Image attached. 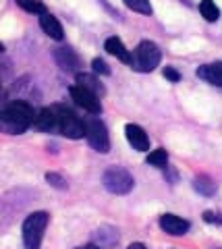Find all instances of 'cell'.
I'll use <instances>...</instances> for the list:
<instances>
[{
    "label": "cell",
    "instance_id": "cell-1",
    "mask_svg": "<svg viewBox=\"0 0 222 249\" xmlns=\"http://www.w3.org/2000/svg\"><path fill=\"white\" fill-rule=\"evenodd\" d=\"M35 112L27 102H11L4 110H0V131L9 135H19L34 124Z\"/></svg>",
    "mask_w": 222,
    "mask_h": 249
},
{
    "label": "cell",
    "instance_id": "cell-2",
    "mask_svg": "<svg viewBox=\"0 0 222 249\" xmlns=\"http://www.w3.org/2000/svg\"><path fill=\"white\" fill-rule=\"evenodd\" d=\"M46 227H48V212H34L23 222V243L27 249H40Z\"/></svg>",
    "mask_w": 222,
    "mask_h": 249
},
{
    "label": "cell",
    "instance_id": "cell-3",
    "mask_svg": "<svg viewBox=\"0 0 222 249\" xmlns=\"http://www.w3.org/2000/svg\"><path fill=\"white\" fill-rule=\"evenodd\" d=\"M160 58H162V52L158 46L154 42L143 40L131 54V67L139 73H150L160 65Z\"/></svg>",
    "mask_w": 222,
    "mask_h": 249
},
{
    "label": "cell",
    "instance_id": "cell-4",
    "mask_svg": "<svg viewBox=\"0 0 222 249\" xmlns=\"http://www.w3.org/2000/svg\"><path fill=\"white\" fill-rule=\"evenodd\" d=\"M56 119H58V131L68 139H81L85 137V124L73 110L65 106H54Z\"/></svg>",
    "mask_w": 222,
    "mask_h": 249
},
{
    "label": "cell",
    "instance_id": "cell-5",
    "mask_svg": "<svg viewBox=\"0 0 222 249\" xmlns=\"http://www.w3.org/2000/svg\"><path fill=\"white\" fill-rule=\"evenodd\" d=\"M102 183L114 196H125L133 189V177L129 170L120 168V166H110L106 173L102 175Z\"/></svg>",
    "mask_w": 222,
    "mask_h": 249
},
{
    "label": "cell",
    "instance_id": "cell-6",
    "mask_svg": "<svg viewBox=\"0 0 222 249\" xmlns=\"http://www.w3.org/2000/svg\"><path fill=\"white\" fill-rule=\"evenodd\" d=\"M83 124H85V137H87L89 145L100 154L108 152L110 150V139H108L106 124L98 119V116H87V119L83 121Z\"/></svg>",
    "mask_w": 222,
    "mask_h": 249
},
{
    "label": "cell",
    "instance_id": "cell-7",
    "mask_svg": "<svg viewBox=\"0 0 222 249\" xmlns=\"http://www.w3.org/2000/svg\"><path fill=\"white\" fill-rule=\"evenodd\" d=\"M68 93H71V98L83 108V110H87L91 114L102 112V104H100V100H98L100 96H96L94 91L81 88V85H73V88H68Z\"/></svg>",
    "mask_w": 222,
    "mask_h": 249
},
{
    "label": "cell",
    "instance_id": "cell-8",
    "mask_svg": "<svg viewBox=\"0 0 222 249\" xmlns=\"http://www.w3.org/2000/svg\"><path fill=\"white\" fill-rule=\"evenodd\" d=\"M125 135H127V142L131 143L133 150L137 152H148L150 150V139H148V133L139 127V124H133L129 123L125 127Z\"/></svg>",
    "mask_w": 222,
    "mask_h": 249
},
{
    "label": "cell",
    "instance_id": "cell-9",
    "mask_svg": "<svg viewBox=\"0 0 222 249\" xmlns=\"http://www.w3.org/2000/svg\"><path fill=\"white\" fill-rule=\"evenodd\" d=\"M191 224L185 220V218L181 216H174V214H164L162 218H160V229H162L164 232H168V235H185V232L189 231Z\"/></svg>",
    "mask_w": 222,
    "mask_h": 249
},
{
    "label": "cell",
    "instance_id": "cell-10",
    "mask_svg": "<svg viewBox=\"0 0 222 249\" xmlns=\"http://www.w3.org/2000/svg\"><path fill=\"white\" fill-rule=\"evenodd\" d=\"M34 127L37 131H46V133H50V131H58V119H56L54 106L42 108V110L35 114V119H34Z\"/></svg>",
    "mask_w": 222,
    "mask_h": 249
},
{
    "label": "cell",
    "instance_id": "cell-11",
    "mask_svg": "<svg viewBox=\"0 0 222 249\" xmlns=\"http://www.w3.org/2000/svg\"><path fill=\"white\" fill-rule=\"evenodd\" d=\"M52 56H54V60L58 62V67L63 69V71H77L79 56L71 48H67V46H63V48H56L54 52H52Z\"/></svg>",
    "mask_w": 222,
    "mask_h": 249
},
{
    "label": "cell",
    "instance_id": "cell-12",
    "mask_svg": "<svg viewBox=\"0 0 222 249\" xmlns=\"http://www.w3.org/2000/svg\"><path fill=\"white\" fill-rule=\"evenodd\" d=\"M40 25L44 29V34L48 36V37H52V40H58L60 42L65 37V29H63L60 21L54 17V15H50V13L40 15Z\"/></svg>",
    "mask_w": 222,
    "mask_h": 249
},
{
    "label": "cell",
    "instance_id": "cell-13",
    "mask_svg": "<svg viewBox=\"0 0 222 249\" xmlns=\"http://www.w3.org/2000/svg\"><path fill=\"white\" fill-rule=\"evenodd\" d=\"M197 77L204 79V81H208V83H212V85H218V88H222V60L200 67V69H197Z\"/></svg>",
    "mask_w": 222,
    "mask_h": 249
},
{
    "label": "cell",
    "instance_id": "cell-14",
    "mask_svg": "<svg viewBox=\"0 0 222 249\" xmlns=\"http://www.w3.org/2000/svg\"><path fill=\"white\" fill-rule=\"evenodd\" d=\"M104 48H106L108 54H112L114 58H119L120 62H125V65L131 67V52L125 48V44H122L119 37H108L106 44H104Z\"/></svg>",
    "mask_w": 222,
    "mask_h": 249
},
{
    "label": "cell",
    "instance_id": "cell-15",
    "mask_svg": "<svg viewBox=\"0 0 222 249\" xmlns=\"http://www.w3.org/2000/svg\"><path fill=\"white\" fill-rule=\"evenodd\" d=\"M77 85H81V88H85L89 91H94L96 96H102L104 93V85L89 73H77Z\"/></svg>",
    "mask_w": 222,
    "mask_h": 249
},
{
    "label": "cell",
    "instance_id": "cell-16",
    "mask_svg": "<svg viewBox=\"0 0 222 249\" xmlns=\"http://www.w3.org/2000/svg\"><path fill=\"white\" fill-rule=\"evenodd\" d=\"M193 187H195L197 193H202V196H214V193H216V183H214L210 177H205V175L197 177L193 181Z\"/></svg>",
    "mask_w": 222,
    "mask_h": 249
},
{
    "label": "cell",
    "instance_id": "cell-17",
    "mask_svg": "<svg viewBox=\"0 0 222 249\" xmlns=\"http://www.w3.org/2000/svg\"><path fill=\"white\" fill-rule=\"evenodd\" d=\"M200 13H202V17L205 21H210V23L218 21V17H220V9L216 6L214 0H202L200 2Z\"/></svg>",
    "mask_w": 222,
    "mask_h": 249
},
{
    "label": "cell",
    "instance_id": "cell-18",
    "mask_svg": "<svg viewBox=\"0 0 222 249\" xmlns=\"http://www.w3.org/2000/svg\"><path fill=\"white\" fill-rule=\"evenodd\" d=\"M148 164L158 166V168H164V166L168 164V154H166V150L158 147V150L150 152V154H148Z\"/></svg>",
    "mask_w": 222,
    "mask_h": 249
},
{
    "label": "cell",
    "instance_id": "cell-19",
    "mask_svg": "<svg viewBox=\"0 0 222 249\" xmlns=\"http://www.w3.org/2000/svg\"><path fill=\"white\" fill-rule=\"evenodd\" d=\"M17 4L23 11L34 13V15H44L46 13V6H44L42 0H17Z\"/></svg>",
    "mask_w": 222,
    "mask_h": 249
},
{
    "label": "cell",
    "instance_id": "cell-20",
    "mask_svg": "<svg viewBox=\"0 0 222 249\" xmlns=\"http://www.w3.org/2000/svg\"><path fill=\"white\" fill-rule=\"evenodd\" d=\"M129 9L135 11V13H141V15H150L152 13V4L150 0H122Z\"/></svg>",
    "mask_w": 222,
    "mask_h": 249
},
{
    "label": "cell",
    "instance_id": "cell-21",
    "mask_svg": "<svg viewBox=\"0 0 222 249\" xmlns=\"http://www.w3.org/2000/svg\"><path fill=\"white\" fill-rule=\"evenodd\" d=\"M46 181H48L52 187H56V189H67V181L56 173H48L46 175Z\"/></svg>",
    "mask_w": 222,
    "mask_h": 249
},
{
    "label": "cell",
    "instance_id": "cell-22",
    "mask_svg": "<svg viewBox=\"0 0 222 249\" xmlns=\"http://www.w3.org/2000/svg\"><path fill=\"white\" fill-rule=\"evenodd\" d=\"M91 67H94V71L98 75H110V67L106 65L102 58H94V60H91Z\"/></svg>",
    "mask_w": 222,
    "mask_h": 249
},
{
    "label": "cell",
    "instance_id": "cell-23",
    "mask_svg": "<svg viewBox=\"0 0 222 249\" xmlns=\"http://www.w3.org/2000/svg\"><path fill=\"white\" fill-rule=\"evenodd\" d=\"M164 77L168 81H172V83H177V81H181V73L179 71H174L172 67H168V69H164Z\"/></svg>",
    "mask_w": 222,
    "mask_h": 249
},
{
    "label": "cell",
    "instance_id": "cell-24",
    "mask_svg": "<svg viewBox=\"0 0 222 249\" xmlns=\"http://www.w3.org/2000/svg\"><path fill=\"white\" fill-rule=\"evenodd\" d=\"M204 220L210 222V224H222V216L214 214V212H204Z\"/></svg>",
    "mask_w": 222,
    "mask_h": 249
},
{
    "label": "cell",
    "instance_id": "cell-25",
    "mask_svg": "<svg viewBox=\"0 0 222 249\" xmlns=\"http://www.w3.org/2000/svg\"><path fill=\"white\" fill-rule=\"evenodd\" d=\"M77 249H102V247L96 245V243H89V245H83V247H77Z\"/></svg>",
    "mask_w": 222,
    "mask_h": 249
},
{
    "label": "cell",
    "instance_id": "cell-26",
    "mask_svg": "<svg viewBox=\"0 0 222 249\" xmlns=\"http://www.w3.org/2000/svg\"><path fill=\"white\" fill-rule=\"evenodd\" d=\"M129 249H148V247H145L143 243H131V245H129Z\"/></svg>",
    "mask_w": 222,
    "mask_h": 249
},
{
    "label": "cell",
    "instance_id": "cell-27",
    "mask_svg": "<svg viewBox=\"0 0 222 249\" xmlns=\"http://www.w3.org/2000/svg\"><path fill=\"white\" fill-rule=\"evenodd\" d=\"M0 52H4V46L2 44H0Z\"/></svg>",
    "mask_w": 222,
    "mask_h": 249
},
{
    "label": "cell",
    "instance_id": "cell-28",
    "mask_svg": "<svg viewBox=\"0 0 222 249\" xmlns=\"http://www.w3.org/2000/svg\"><path fill=\"white\" fill-rule=\"evenodd\" d=\"M0 88H2V83H0Z\"/></svg>",
    "mask_w": 222,
    "mask_h": 249
}]
</instances>
